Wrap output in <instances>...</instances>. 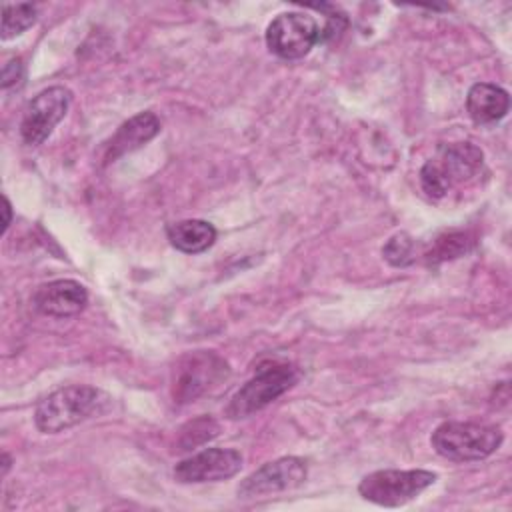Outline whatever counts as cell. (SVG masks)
I'll use <instances>...</instances> for the list:
<instances>
[{
    "label": "cell",
    "instance_id": "cell-1",
    "mask_svg": "<svg viewBox=\"0 0 512 512\" xmlns=\"http://www.w3.org/2000/svg\"><path fill=\"white\" fill-rule=\"evenodd\" d=\"M106 400L104 392L94 386H62L36 404L34 424L42 434H58L100 412Z\"/></svg>",
    "mask_w": 512,
    "mask_h": 512
},
{
    "label": "cell",
    "instance_id": "cell-2",
    "mask_svg": "<svg viewBox=\"0 0 512 512\" xmlns=\"http://www.w3.org/2000/svg\"><path fill=\"white\" fill-rule=\"evenodd\" d=\"M300 378V370L290 362H266L256 368V374L240 386L230 398L224 414L230 420L248 418L254 412L266 408L286 390H290Z\"/></svg>",
    "mask_w": 512,
    "mask_h": 512
},
{
    "label": "cell",
    "instance_id": "cell-3",
    "mask_svg": "<svg viewBox=\"0 0 512 512\" xmlns=\"http://www.w3.org/2000/svg\"><path fill=\"white\" fill-rule=\"evenodd\" d=\"M504 436L500 428L476 422H442L430 436V444L446 460L474 462L494 454Z\"/></svg>",
    "mask_w": 512,
    "mask_h": 512
},
{
    "label": "cell",
    "instance_id": "cell-4",
    "mask_svg": "<svg viewBox=\"0 0 512 512\" xmlns=\"http://www.w3.org/2000/svg\"><path fill=\"white\" fill-rule=\"evenodd\" d=\"M484 164L482 150L472 142L446 146L438 158L420 168V186L432 198H442L450 186L472 180Z\"/></svg>",
    "mask_w": 512,
    "mask_h": 512
},
{
    "label": "cell",
    "instance_id": "cell-5",
    "mask_svg": "<svg viewBox=\"0 0 512 512\" xmlns=\"http://www.w3.org/2000/svg\"><path fill=\"white\" fill-rule=\"evenodd\" d=\"M230 376L228 362L216 352H190L182 356L172 370V398L176 404H188Z\"/></svg>",
    "mask_w": 512,
    "mask_h": 512
},
{
    "label": "cell",
    "instance_id": "cell-6",
    "mask_svg": "<svg viewBox=\"0 0 512 512\" xmlns=\"http://www.w3.org/2000/svg\"><path fill=\"white\" fill-rule=\"evenodd\" d=\"M436 478L430 470H376L360 480L358 494L372 504L396 508L414 500Z\"/></svg>",
    "mask_w": 512,
    "mask_h": 512
},
{
    "label": "cell",
    "instance_id": "cell-7",
    "mask_svg": "<svg viewBox=\"0 0 512 512\" xmlns=\"http://www.w3.org/2000/svg\"><path fill=\"white\" fill-rule=\"evenodd\" d=\"M320 42V26L304 12L278 14L266 28V46L282 60L304 58Z\"/></svg>",
    "mask_w": 512,
    "mask_h": 512
},
{
    "label": "cell",
    "instance_id": "cell-8",
    "mask_svg": "<svg viewBox=\"0 0 512 512\" xmlns=\"http://www.w3.org/2000/svg\"><path fill=\"white\" fill-rule=\"evenodd\" d=\"M72 104V92L64 86H50L38 92L26 106L20 136L28 146H40L66 116Z\"/></svg>",
    "mask_w": 512,
    "mask_h": 512
},
{
    "label": "cell",
    "instance_id": "cell-9",
    "mask_svg": "<svg viewBox=\"0 0 512 512\" xmlns=\"http://www.w3.org/2000/svg\"><path fill=\"white\" fill-rule=\"evenodd\" d=\"M308 476L306 460L298 456H282L272 462H266L252 474H248L240 486V498H256L264 494H276L300 486Z\"/></svg>",
    "mask_w": 512,
    "mask_h": 512
},
{
    "label": "cell",
    "instance_id": "cell-10",
    "mask_svg": "<svg viewBox=\"0 0 512 512\" xmlns=\"http://www.w3.org/2000/svg\"><path fill=\"white\" fill-rule=\"evenodd\" d=\"M242 468V454L234 448H206L174 466V478L180 484L220 482L236 476Z\"/></svg>",
    "mask_w": 512,
    "mask_h": 512
},
{
    "label": "cell",
    "instance_id": "cell-11",
    "mask_svg": "<svg viewBox=\"0 0 512 512\" xmlns=\"http://www.w3.org/2000/svg\"><path fill=\"white\" fill-rule=\"evenodd\" d=\"M34 308L52 318H70L80 314L88 304L86 288L70 278H60L38 286L32 296Z\"/></svg>",
    "mask_w": 512,
    "mask_h": 512
},
{
    "label": "cell",
    "instance_id": "cell-12",
    "mask_svg": "<svg viewBox=\"0 0 512 512\" xmlns=\"http://www.w3.org/2000/svg\"><path fill=\"white\" fill-rule=\"evenodd\" d=\"M160 118L154 112H140L120 124V128L114 132L110 142L106 144L104 160L106 164L118 160L120 156L144 146L160 132Z\"/></svg>",
    "mask_w": 512,
    "mask_h": 512
},
{
    "label": "cell",
    "instance_id": "cell-13",
    "mask_svg": "<svg viewBox=\"0 0 512 512\" xmlns=\"http://www.w3.org/2000/svg\"><path fill=\"white\" fill-rule=\"evenodd\" d=\"M510 96L502 86L476 82L466 94V110L476 124H494L508 114Z\"/></svg>",
    "mask_w": 512,
    "mask_h": 512
},
{
    "label": "cell",
    "instance_id": "cell-14",
    "mask_svg": "<svg viewBox=\"0 0 512 512\" xmlns=\"http://www.w3.org/2000/svg\"><path fill=\"white\" fill-rule=\"evenodd\" d=\"M216 236V228L210 222L198 218L180 220L166 226L168 242L184 254H200L208 250L216 242Z\"/></svg>",
    "mask_w": 512,
    "mask_h": 512
},
{
    "label": "cell",
    "instance_id": "cell-15",
    "mask_svg": "<svg viewBox=\"0 0 512 512\" xmlns=\"http://www.w3.org/2000/svg\"><path fill=\"white\" fill-rule=\"evenodd\" d=\"M38 10L34 4L22 2V4H4L2 6V40H10L14 36H20L24 30H28L36 22Z\"/></svg>",
    "mask_w": 512,
    "mask_h": 512
},
{
    "label": "cell",
    "instance_id": "cell-16",
    "mask_svg": "<svg viewBox=\"0 0 512 512\" xmlns=\"http://www.w3.org/2000/svg\"><path fill=\"white\" fill-rule=\"evenodd\" d=\"M468 246H470V240L466 232H446L432 242L424 258L428 264H438V262L462 256L468 250Z\"/></svg>",
    "mask_w": 512,
    "mask_h": 512
},
{
    "label": "cell",
    "instance_id": "cell-17",
    "mask_svg": "<svg viewBox=\"0 0 512 512\" xmlns=\"http://www.w3.org/2000/svg\"><path fill=\"white\" fill-rule=\"evenodd\" d=\"M218 434V422L210 416H200L196 420H190L180 428L178 434V450H192L208 440H212Z\"/></svg>",
    "mask_w": 512,
    "mask_h": 512
},
{
    "label": "cell",
    "instance_id": "cell-18",
    "mask_svg": "<svg viewBox=\"0 0 512 512\" xmlns=\"http://www.w3.org/2000/svg\"><path fill=\"white\" fill-rule=\"evenodd\" d=\"M382 256L392 266H408L414 262V240L406 232H398L384 244Z\"/></svg>",
    "mask_w": 512,
    "mask_h": 512
},
{
    "label": "cell",
    "instance_id": "cell-19",
    "mask_svg": "<svg viewBox=\"0 0 512 512\" xmlns=\"http://www.w3.org/2000/svg\"><path fill=\"white\" fill-rule=\"evenodd\" d=\"M24 80V64L22 58H10L4 66H2V74H0V86L2 90H10V88H18Z\"/></svg>",
    "mask_w": 512,
    "mask_h": 512
},
{
    "label": "cell",
    "instance_id": "cell-20",
    "mask_svg": "<svg viewBox=\"0 0 512 512\" xmlns=\"http://www.w3.org/2000/svg\"><path fill=\"white\" fill-rule=\"evenodd\" d=\"M2 212H4V220H2V234H6L8 226H10V220H12V206H10V200L6 196H2Z\"/></svg>",
    "mask_w": 512,
    "mask_h": 512
}]
</instances>
